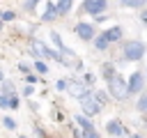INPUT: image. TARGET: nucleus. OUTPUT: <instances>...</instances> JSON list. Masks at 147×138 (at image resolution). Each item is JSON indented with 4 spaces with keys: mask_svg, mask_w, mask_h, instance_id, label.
Instances as JSON below:
<instances>
[{
    "mask_svg": "<svg viewBox=\"0 0 147 138\" xmlns=\"http://www.w3.org/2000/svg\"><path fill=\"white\" fill-rule=\"evenodd\" d=\"M145 53H147V46H145V41H140V39L124 41V46H122V55H124V60H129V62L142 60Z\"/></svg>",
    "mask_w": 147,
    "mask_h": 138,
    "instance_id": "1",
    "label": "nucleus"
},
{
    "mask_svg": "<svg viewBox=\"0 0 147 138\" xmlns=\"http://www.w3.org/2000/svg\"><path fill=\"white\" fill-rule=\"evenodd\" d=\"M108 94H113L115 99H126L129 97V80H124L119 74H115L108 80Z\"/></svg>",
    "mask_w": 147,
    "mask_h": 138,
    "instance_id": "2",
    "label": "nucleus"
},
{
    "mask_svg": "<svg viewBox=\"0 0 147 138\" xmlns=\"http://www.w3.org/2000/svg\"><path fill=\"white\" fill-rule=\"evenodd\" d=\"M30 46H32V51H34V55H37V57H53V60H62V53L51 51L41 39H32V41H30Z\"/></svg>",
    "mask_w": 147,
    "mask_h": 138,
    "instance_id": "3",
    "label": "nucleus"
},
{
    "mask_svg": "<svg viewBox=\"0 0 147 138\" xmlns=\"http://www.w3.org/2000/svg\"><path fill=\"white\" fill-rule=\"evenodd\" d=\"M67 92L74 97V99H78V101H83V99H87V97H92L90 94V90L85 87V83H80V80H67Z\"/></svg>",
    "mask_w": 147,
    "mask_h": 138,
    "instance_id": "4",
    "label": "nucleus"
},
{
    "mask_svg": "<svg viewBox=\"0 0 147 138\" xmlns=\"http://www.w3.org/2000/svg\"><path fill=\"white\" fill-rule=\"evenodd\" d=\"M108 7V0H83V12L92 14V16H101Z\"/></svg>",
    "mask_w": 147,
    "mask_h": 138,
    "instance_id": "5",
    "label": "nucleus"
},
{
    "mask_svg": "<svg viewBox=\"0 0 147 138\" xmlns=\"http://www.w3.org/2000/svg\"><path fill=\"white\" fill-rule=\"evenodd\" d=\"M80 108H83V115H85V117H94V115L101 113V103L94 99V94L87 97V99H83V101H80Z\"/></svg>",
    "mask_w": 147,
    "mask_h": 138,
    "instance_id": "6",
    "label": "nucleus"
},
{
    "mask_svg": "<svg viewBox=\"0 0 147 138\" xmlns=\"http://www.w3.org/2000/svg\"><path fill=\"white\" fill-rule=\"evenodd\" d=\"M145 74H140V71H133L131 76H129V94H138V92H142V87H145Z\"/></svg>",
    "mask_w": 147,
    "mask_h": 138,
    "instance_id": "7",
    "label": "nucleus"
},
{
    "mask_svg": "<svg viewBox=\"0 0 147 138\" xmlns=\"http://www.w3.org/2000/svg\"><path fill=\"white\" fill-rule=\"evenodd\" d=\"M76 34H78L83 41H94V39H96L94 25H92V23H85V21H80V23L76 25Z\"/></svg>",
    "mask_w": 147,
    "mask_h": 138,
    "instance_id": "8",
    "label": "nucleus"
},
{
    "mask_svg": "<svg viewBox=\"0 0 147 138\" xmlns=\"http://www.w3.org/2000/svg\"><path fill=\"white\" fill-rule=\"evenodd\" d=\"M106 131H108L110 136H122V133H124V124H122L119 120H108V122H106Z\"/></svg>",
    "mask_w": 147,
    "mask_h": 138,
    "instance_id": "9",
    "label": "nucleus"
},
{
    "mask_svg": "<svg viewBox=\"0 0 147 138\" xmlns=\"http://www.w3.org/2000/svg\"><path fill=\"white\" fill-rule=\"evenodd\" d=\"M106 39H108V44H113V41H119L122 39V28L119 25H113V28H108L106 32H101Z\"/></svg>",
    "mask_w": 147,
    "mask_h": 138,
    "instance_id": "10",
    "label": "nucleus"
},
{
    "mask_svg": "<svg viewBox=\"0 0 147 138\" xmlns=\"http://www.w3.org/2000/svg\"><path fill=\"white\" fill-rule=\"evenodd\" d=\"M71 2H74V0H55L57 14H60V16H62V14H69V9H71Z\"/></svg>",
    "mask_w": 147,
    "mask_h": 138,
    "instance_id": "11",
    "label": "nucleus"
},
{
    "mask_svg": "<svg viewBox=\"0 0 147 138\" xmlns=\"http://www.w3.org/2000/svg\"><path fill=\"white\" fill-rule=\"evenodd\" d=\"M55 16H60V14H57V7H55V2H48V9L44 12L41 18H44V21H53Z\"/></svg>",
    "mask_w": 147,
    "mask_h": 138,
    "instance_id": "12",
    "label": "nucleus"
},
{
    "mask_svg": "<svg viewBox=\"0 0 147 138\" xmlns=\"http://www.w3.org/2000/svg\"><path fill=\"white\" fill-rule=\"evenodd\" d=\"M76 122L83 126V131H92V129H94L92 122H90V117H85V115H76Z\"/></svg>",
    "mask_w": 147,
    "mask_h": 138,
    "instance_id": "13",
    "label": "nucleus"
},
{
    "mask_svg": "<svg viewBox=\"0 0 147 138\" xmlns=\"http://www.w3.org/2000/svg\"><path fill=\"white\" fill-rule=\"evenodd\" d=\"M136 108H138V110H140L142 115H147V92H142V94H140V99H138Z\"/></svg>",
    "mask_w": 147,
    "mask_h": 138,
    "instance_id": "14",
    "label": "nucleus"
},
{
    "mask_svg": "<svg viewBox=\"0 0 147 138\" xmlns=\"http://www.w3.org/2000/svg\"><path fill=\"white\" fill-rule=\"evenodd\" d=\"M94 48H96V51H106V48H108V39H106L103 34H99V37L94 39Z\"/></svg>",
    "mask_w": 147,
    "mask_h": 138,
    "instance_id": "15",
    "label": "nucleus"
},
{
    "mask_svg": "<svg viewBox=\"0 0 147 138\" xmlns=\"http://www.w3.org/2000/svg\"><path fill=\"white\" fill-rule=\"evenodd\" d=\"M101 74H103V78H106V80H110L117 71H115V67H113V64H103V67H101Z\"/></svg>",
    "mask_w": 147,
    "mask_h": 138,
    "instance_id": "16",
    "label": "nucleus"
},
{
    "mask_svg": "<svg viewBox=\"0 0 147 138\" xmlns=\"http://www.w3.org/2000/svg\"><path fill=\"white\" fill-rule=\"evenodd\" d=\"M145 2H147V0H119V5H122V7H136V9H138V7H142Z\"/></svg>",
    "mask_w": 147,
    "mask_h": 138,
    "instance_id": "17",
    "label": "nucleus"
},
{
    "mask_svg": "<svg viewBox=\"0 0 147 138\" xmlns=\"http://www.w3.org/2000/svg\"><path fill=\"white\" fill-rule=\"evenodd\" d=\"M0 108H11V94H0Z\"/></svg>",
    "mask_w": 147,
    "mask_h": 138,
    "instance_id": "18",
    "label": "nucleus"
},
{
    "mask_svg": "<svg viewBox=\"0 0 147 138\" xmlns=\"http://www.w3.org/2000/svg\"><path fill=\"white\" fill-rule=\"evenodd\" d=\"M34 69H37L39 74H46V71H48V67H46V62H41V60H37V62H34Z\"/></svg>",
    "mask_w": 147,
    "mask_h": 138,
    "instance_id": "19",
    "label": "nucleus"
},
{
    "mask_svg": "<svg viewBox=\"0 0 147 138\" xmlns=\"http://www.w3.org/2000/svg\"><path fill=\"white\" fill-rule=\"evenodd\" d=\"M106 94H108V92H94V99L103 106V103H106Z\"/></svg>",
    "mask_w": 147,
    "mask_h": 138,
    "instance_id": "20",
    "label": "nucleus"
},
{
    "mask_svg": "<svg viewBox=\"0 0 147 138\" xmlns=\"http://www.w3.org/2000/svg\"><path fill=\"white\" fill-rule=\"evenodd\" d=\"M2 124H5V126H7V129H11V131H14V129H16V122H14V120H11V117H5V120H2Z\"/></svg>",
    "mask_w": 147,
    "mask_h": 138,
    "instance_id": "21",
    "label": "nucleus"
},
{
    "mask_svg": "<svg viewBox=\"0 0 147 138\" xmlns=\"http://www.w3.org/2000/svg\"><path fill=\"white\" fill-rule=\"evenodd\" d=\"M83 138H99V133H96V129H92V131H83Z\"/></svg>",
    "mask_w": 147,
    "mask_h": 138,
    "instance_id": "22",
    "label": "nucleus"
},
{
    "mask_svg": "<svg viewBox=\"0 0 147 138\" xmlns=\"http://www.w3.org/2000/svg\"><path fill=\"white\" fill-rule=\"evenodd\" d=\"M14 12H2V21H14Z\"/></svg>",
    "mask_w": 147,
    "mask_h": 138,
    "instance_id": "23",
    "label": "nucleus"
},
{
    "mask_svg": "<svg viewBox=\"0 0 147 138\" xmlns=\"http://www.w3.org/2000/svg\"><path fill=\"white\" fill-rule=\"evenodd\" d=\"M37 2H39V0H25V9H34Z\"/></svg>",
    "mask_w": 147,
    "mask_h": 138,
    "instance_id": "24",
    "label": "nucleus"
},
{
    "mask_svg": "<svg viewBox=\"0 0 147 138\" xmlns=\"http://www.w3.org/2000/svg\"><path fill=\"white\" fill-rule=\"evenodd\" d=\"M94 78H96L94 74H85V83H94Z\"/></svg>",
    "mask_w": 147,
    "mask_h": 138,
    "instance_id": "25",
    "label": "nucleus"
},
{
    "mask_svg": "<svg viewBox=\"0 0 147 138\" xmlns=\"http://www.w3.org/2000/svg\"><path fill=\"white\" fill-rule=\"evenodd\" d=\"M11 108H18V97L11 94Z\"/></svg>",
    "mask_w": 147,
    "mask_h": 138,
    "instance_id": "26",
    "label": "nucleus"
},
{
    "mask_svg": "<svg viewBox=\"0 0 147 138\" xmlns=\"http://www.w3.org/2000/svg\"><path fill=\"white\" fill-rule=\"evenodd\" d=\"M57 90H67V80H57Z\"/></svg>",
    "mask_w": 147,
    "mask_h": 138,
    "instance_id": "27",
    "label": "nucleus"
},
{
    "mask_svg": "<svg viewBox=\"0 0 147 138\" xmlns=\"http://www.w3.org/2000/svg\"><path fill=\"white\" fill-rule=\"evenodd\" d=\"M140 21H142V23H145V25H147V9H145V12H142V14H140Z\"/></svg>",
    "mask_w": 147,
    "mask_h": 138,
    "instance_id": "28",
    "label": "nucleus"
},
{
    "mask_svg": "<svg viewBox=\"0 0 147 138\" xmlns=\"http://www.w3.org/2000/svg\"><path fill=\"white\" fill-rule=\"evenodd\" d=\"M131 138H142V136H138V133H136V136H131Z\"/></svg>",
    "mask_w": 147,
    "mask_h": 138,
    "instance_id": "29",
    "label": "nucleus"
},
{
    "mask_svg": "<svg viewBox=\"0 0 147 138\" xmlns=\"http://www.w3.org/2000/svg\"><path fill=\"white\" fill-rule=\"evenodd\" d=\"M2 78H5V74H2V71H0V80H2Z\"/></svg>",
    "mask_w": 147,
    "mask_h": 138,
    "instance_id": "30",
    "label": "nucleus"
},
{
    "mask_svg": "<svg viewBox=\"0 0 147 138\" xmlns=\"http://www.w3.org/2000/svg\"><path fill=\"white\" fill-rule=\"evenodd\" d=\"M145 122H147V115H145Z\"/></svg>",
    "mask_w": 147,
    "mask_h": 138,
    "instance_id": "31",
    "label": "nucleus"
},
{
    "mask_svg": "<svg viewBox=\"0 0 147 138\" xmlns=\"http://www.w3.org/2000/svg\"><path fill=\"white\" fill-rule=\"evenodd\" d=\"M145 78H147V71H145Z\"/></svg>",
    "mask_w": 147,
    "mask_h": 138,
    "instance_id": "32",
    "label": "nucleus"
},
{
    "mask_svg": "<svg viewBox=\"0 0 147 138\" xmlns=\"http://www.w3.org/2000/svg\"><path fill=\"white\" fill-rule=\"evenodd\" d=\"M0 28H2V23H0Z\"/></svg>",
    "mask_w": 147,
    "mask_h": 138,
    "instance_id": "33",
    "label": "nucleus"
},
{
    "mask_svg": "<svg viewBox=\"0 0 147 138\" xmlns=\"http://www.w3.org/2000/svg\"><path fill=\"white\" fill-rule=\"evenodd\" d=\"M21 138H25V136H21Z\"/></svg>",
    "mask_w": 147,
    "mask_h": 138,
    "instance_id": "34",
    "label": "nucleus"
}]
</instances>
